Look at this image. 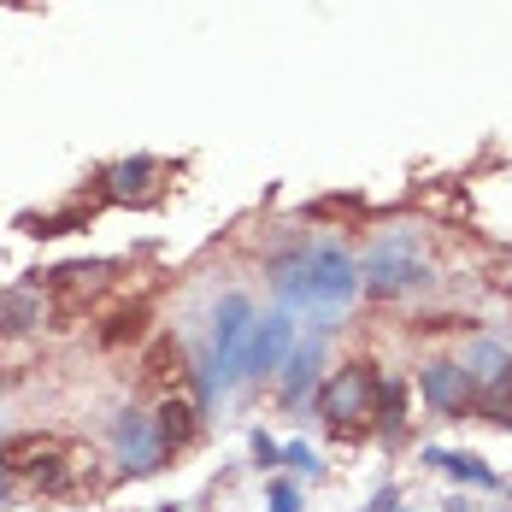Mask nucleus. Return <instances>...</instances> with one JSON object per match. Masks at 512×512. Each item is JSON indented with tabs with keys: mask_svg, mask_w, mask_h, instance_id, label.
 <instances>
[{
	"mask_svg": "<svg viewBox=\"0 0 512 512\" xmlns=\"http://www.w3.org/2000/svg\"><path fill=\"white\" fill-rule=\"evenodd\" d=\"M430 265L418 254V230H383L365 259H359V289L371 301H395V295H412V289H430Z\"/></svg>",
	"mask_w": 512,
	"mask_h": 512,
	"instance_id": "obj_1",
	"label": "nucleus"
},
{
	"mask_svg": "<svg viewBox=\"0 0 512 512\" xmlns=\"http://www.w3.org/2000/svg\"><path fill=\"white\" fill-rule=\"evenodd\" d=\"M359 295V259L342 242H312L301 248V307L342 312Z\"/></svg>",
	"mask_w": 512,
	"mask_h": 512,
	"instance_id": "obj_2",
	"label": "nucleus"
},
{
	"mask_svg": "<svg viewBox=\"0 0 512 512\" xmlns=\"http://www.w3.org/2000/svg\"><path fill=\"white\" fill-rule=\"evenodd\" d=\"M377 412V365H342V371H330L324 383H318V418H330V424H359V418H371Z\"/></svg>",
	"mask_w": 512,
	"mask_h": 512,
	"instance_id": "obj_3",
	"label": "nucleus"
},
{
	"mask_svg": "<svg viewBox=\"0 0 512 512\" xmlns=\"http://www.w3.org/2000/svg\"><path fill=\"white\" fill-rule=\"evenodd\" d=\"M112 448H118V465L130 471V477H154L165 471L171 460V448H165V436H159V418L142 407H124L112 418Z\"/></svg>",
	"mask_w": 512,
	"mask_h": 512,
	"instance_id": "obj_4",
	"label": "nucleus"
},
{
	"mask_svg": "<svg viewBox=\"0 0 512 512\" xmlns=\"http://www.w3.org/2000/svg\"><path fill=\"white\" fill-rule=\"evenodd\" d=\"M248 330H254V307H248V295H236V289H230V295L212 307V365H218V377H224V383H236V377H242Z\"/></svg>",
	"mask_w": 512,
	"mask_h": 512,
	"instance_id": "obj_5",
	"label": "nucleus"
},
{
	"mask_svg": "<svg viewBox=\"0 0 512 512\" xmlns=\"http://www.w3.org/2000/svg\"><path fill=\"white\" fill-rule=\"evenodd\" d=\"M289 354H295V318H289V307H271L265 318H254V330H248L242 377H271V371H283Z\"/></svg>",
	"mask_w": 512,
	"mask_h": 512,
	"instance_id": "obj_6",
	"label": "nucleus"
},
{
	"mask_svg": "<svg viewBox=\"0 0 512 512\" xmlns=\"http://www.w3.org/2000/svg\"><path fill=\"white\" fill-rule=\"evenodd\" d=\"M418 395H424V407H430V412L460 418V412H471L477 383L465 377V365H454V359H436V365H424V371H418Z\"/></svg>",
	"mask_w": 512,
	"mask_h": 512,
	"instance_id": "obj_7",
	"label": "nucleus"
},
{
	"mask_svg": "<svg viewBox=\"0 0 512 512\" xmlns=\"http://www.w3.org/2000/svg\"><path fill=\"white\" fill-rule=\"evenodd\" d=\"M71 442L65 436H48V430H24V436H6V448H0V471H12V477H24V483H36L42 471L59 465Z\"/></svg>",
	"mask_w": 512,
	"mask_h": 512,
	"instance_id": "obj_8",
	"label": "nucleus"
},
{
	"mask_svg": "<svg viewBox=\"0 0 512 512\" xmlns=\"http://www.w3.org/2000/svg\"><path fill=\"white\" fill-rule=\"evenodd\" d=\"M318 377H324V336H307V342H295V354L283 359V401L318 395Z\"/></svg>",
	"mask_w": 512,
	"mask_h": 512,
	"instance_id": "obj_9",
	"label": "nucleus"
},
{
	"mask_svg": "<svg viewBox=\"0 0 512 512\" xmlns=\"http://www.w3.org/2000/svg\"><path fill=\"white\" fill-rule=\"evenodd\" d=\"M159 436H165V448L177 454V448H189L195 436H201V401H189V395H165L159 401Z\"/></svg>",
	"mask_w": 512,
	"mask_h": 512,
	"instance_id": "obj_10",
	"label": "nucleus"
},
{
	"mask_svg": "<svg viewBox=\"0 0 512 512\" xmlns=\"http://www.w3.org/2000/svg\"><path fill=\"white\" fill-rule=\"evenodd\" d=\"M154 177H159L154 159H118V165L101 177L106 201H154Z\"/></svg>",
	"mask_w": 512,
	"mask_h": 512,
	"instance_id": "obj_11",
	"label": "nucleus"
},
{
	"mask_svg": "<svg viewBox=\"0 0 512 512\" xmlns=\"http://www.w3.org/2000/svg\"><path fill=\"white\" fill-rule=\"evenodd\" d=\"M42 283L59 289V295H95V289L112 283V259H71V265H53Z\"/></svg>",
	"mask_w": 512,
	"mask_h": 512,
	"instance_id": "obj_12",
	"label": "nucleus"
},
{
	"mask_svg": "<svg viewBox=\"0 0 512 512\" xmlns=\"http://www.w3.org/2000/svg\"><path fill=\"white\" fill-rule=\"evenodd\" d=\"M42 318H48V307H42L36 289H0V336H24Z\"/></svg>",
	"mask_w": 512,
	"mask_h": 512,
	"instance_id": "obj_13",
	"label": "nucleus"
},
{
	"mask_svg": "<svg viewBox=\"0 0 512 512\" xmlns=\"http://www.w3.org/2000/svg\"><path fill=\"white\" fill-rule=\"evenodd\" d=\"M424 465L448 471L454 483H471V489H495V483H501V477H495V465L483 460V454H442V448H424Z\"/></svg>",
	"mask_w": 512,
	"mask_h": 512,
	"instance_id": "obj_14",
	"label": "nucleus"
},
{
	"mask_svg": "<svg viewBox=\"0 0 512 512\" xmlns=\"http://www.w3.org/2000/svg\"><path fill=\"white\" fill-rule=\"evenodd\" d=\"M142 377H148L154 389H171V383L183 377V342H177V336H159L154 348L142 354Z\"/></svg>",
	"mask_w": 512,
	"mask_h": 512,
	"instance_id": "obj_15",
	"label": "nucleus"
},
{
	"mask_svg": "<svg viewBox=\"0 0 512 512\" xmlns=\"http://www.w3.org/2000/svg\"><path fill=\"white\" fill-rule=\"evenodd\" d=\"M507 371H512V354L501 348V342H477V348L465 354V377H471L477 389H495Z\"/></svg>",
	"mask_w": 512,
	"mask_h": 512,
	"instance_id": "obj_16",
	"label": "nucleus"
},
{
	"mask_svg": "<svg viewBox=\"0 0 512 512\" xmlns=\"http://www.w3.org/2000/svg\"><path fill=\"white\" fill-rule=\"evenodd\" d=\"M371 418L383 424V436H401V424H407V383L401 377H377V412Z\"/></svg>",
	"mask_w": 512,
	"mask_h": 512,
	"instance_id": "obj_17",
	"label": "nucleus"
},
{
	"mask_svg": "<svg viewBox=\"0 0 512 512\" xmlns=\"http://www.w3.org/2000/svg\"><path fill=\"white\" fill-rule=\"evenodd\" d=\"M148 330V307H124V312H112L101 324V342L106 348H118V342H130V336H142Z\"/></svg>",
	"mask_w": 512,
	"mask_h": 512,
	"instance_id": "obj_18",
	"label": "nucleus"
},
{
	"mask_svg": "<svg viewBox=\"0 0 512 512\" xmlns=\"http://www.w3.org/2000/svg\"><path fill=\"white\" fill-rule=\"evenodd\" d=\"M265 507H271V512H301V489H295L289 477H271V489H265Z\"/></svg>",
	"mask_w": 512,
	"mask_h": 512,
	"instance_id": "obj_19",
	"label": "nucleus"
},
{
	"mask_svg": "<svg viewBox=\"0 0 512 512\" xmlns=\"http://www.w3.org/2000/svg\"><path fill=\"white\" fill-rule=\"evenodd\" d=\"M283 460L295 465V471H307V477H318V471H324V465H318V454H312L307 442H289V448H283Z\"/></svg>",
	"mask_w": 512,
	"mask_h": 512,
	"instance_id": "obj_20",
	"label": "nucleus"
},
{
	"mask_svg": "<svg viewBox=\"0 0 512 512\" xmlns=\"http://www.w3.org/2000/svg\"><path fill=\"white\" fill-rule=\"evenodd\" d=\"M277 460H283V448H277V442H271L265 430H254V465H265V471H271Z\"/></svg>",
	"mask_w": 512,
	"mask_h": 512,
	"instance_id": "obj_21",
	"label": "nucleus"
},
{
	"mask_svg": "<svg viewBox=\"0 0 512 512\" xmlns=\"http://www.w3.org/2000/svg\"><path fill=\"white\" fill-rule=\"evenodd\" d=\"M401 507V495H395V489H377V495H371V507L365 512H395Z\"/></svg>",
	"mask_w": 512,
	"mask_h": 512,
	"instance_id": "obj_22",
	"label": "nucleus"
},
{
	"mask_svg": "<svg viewBox=\"0 0 512 512\" xmlns=\"http://www.w3.org/2000/svg\"><path fill=\"white\" fill-rule=\"evenodd\" d=\"M448 512H471V507H465V501H448Z\"/></svg>",
	"mask_w": 512,
	"mask_h": 512,
	"instance_id": "obj_23",
	"label": "nucleus"
},
{
	"mask_svg": "<svg viewBox=\"0 0 512 512\" xmlns=\"http://www.w3.org/2000/svg\"><path fill=\"white\" fill-rule=\"evenodd\" d=\"M0 495H6V483H0Z\"/></svg>",
	"mask_w": 512,
	"mask_h": 512,
	"instance_id": "obj_24",
	"label": "nucleus"
}]
</instances>
